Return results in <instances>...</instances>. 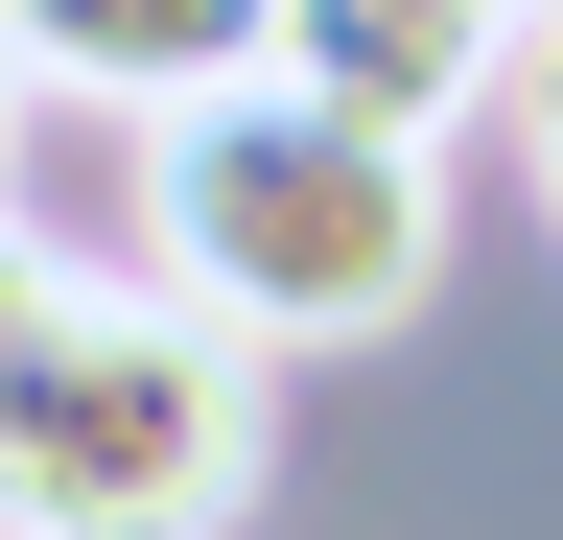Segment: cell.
<instances>
[{
	"label": "cell",
	"instance_id": "6da1fadb",
	"mask_svg": "<svg viewBox=\"0 0 563 540\" xmlns=\"http://www.w3.org/2000/svg\"><path fill=\"white\" fill-rule=\"evenodd\" d=\"M141 283L211 306L235 353H352L446 283V142L399 118H329L306 71H235L188 118H141Z\"/></svg>",
	"mask_w": 563,
	"mask_h": 540
},
{
	"label": "cell",
	"instance_id": "7a4b0ae2",
	"mask_svg": "<svg viewBox=\"0 0 563 540\" xmlns=\"http://www.w3.org/2000/svg\"><path fill=\"white\" fill-rule=\"evenodd\" d=\"M258 447V353L211 306L0 235V540H235Z\"/></svg>",
	"mask_w": 563,
	"mask_h": 540
},
{
	"label": "cell",
	"instance_id": "3957f363",
	"mask_svg": "<svg viewBox=\"0 0 563 540\" xmlns=\"http://www.w3.org/2000/svg\"><path fill=\"white\" fill-rule=\"evenodd\" d=\"M0 71L95 95V118H188V95L282 71V0H0Z\"/></svg>",
	"mask_w": 563,
	"mask_h": 540
},
{
	"label": "cell",
	"instance_id": "277c9868",
	"mask_svg": "<svg viewBox=\"0 0 563 540\" xmlns=\"http://www.w3.org/2000/svg\"><path fill=\"white\" fill-rule=\"evenodd\" d=\"M282 71L329 118H399V142H470L517 95V24L493 0H282Z\"/></svg>",
	"mask_w": 563,
	"mask_h": 540
},
{
	"label": "cell",
	"instance_id": "5b68a950",
	"mask_svg": "<svg viewBox=\"0 0 563 540\" xmlns=\"http://www.w3.org/2000/svg\"><path fill=\"white\" fill-rule=\"evenodd\" d=\"M493 118H517V165H540V212H563V0L517 24V95H493Z\"/></svg>",
	"mask_w": 563,
	"mask_h": 540
},
{
	"label": "cell",
	"instance_id": "8992f818",
	"mask_svg": "<svg viewBox=\"0 0 563 540\" xmlns=\"http://www.w3.org/2000/svg\"><path fill=\"white\" fill-rule=\"evenodd\" d=\"M0 165H24V71H0Z\"/></svg>",
	"mask_w": 563,
	"mask_h": 540
},
{
	"label": "cell",
	"instance_id": "52a82bcc",
	"mask_svg": "<svg viewBox=\"0 0 563 540\" xmlns=\"http://www.w3.org/2000/svg\"><path fill=\"white\" fill-rule=\"evenodd\" d=\"M493 24H540V0H493Z\"/></svg>",
	"mask_w": 563,
	"mask_h": 540
}]
</instances>
